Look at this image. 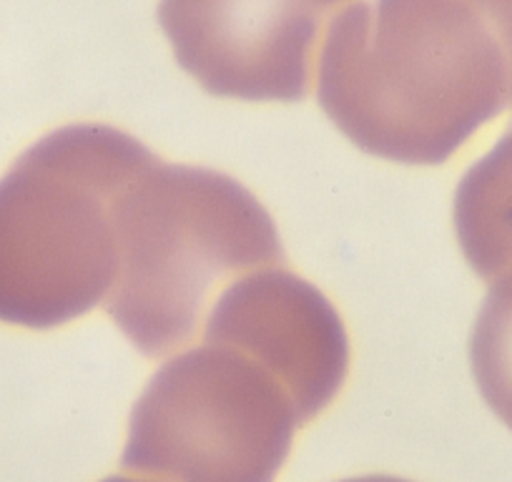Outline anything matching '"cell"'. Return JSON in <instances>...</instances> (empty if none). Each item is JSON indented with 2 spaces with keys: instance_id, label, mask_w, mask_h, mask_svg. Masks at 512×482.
Here are the masks:
<instances>
[{
  "instance_id": "cell-1",
  "label": "cell",
  "mask_w": 512,
  "mask_h": 482,
  "mask_svg": "<svg viewBox=\"0 0 512 482\" xmlns=\"http://www.w3.org/2000/svg\"><path fill=\"white\" fill-rule=\"evenodd\" d=\"M319 106L357 149L445 164L512 108V0H379L332 33Z\"/></svg>"
},
{
  "instance_id": "cell-2",
  "label": "cell",
  "mask_w": 512,
  "mask_h": 482,
  "mask_svg": "<svg viewBox=\"0 0 512 482\" xmlns=\"http://www.w3.org/2000/svg\"><path fill=\"white\" fill-rule=\"evenodd\" d=\"M118 264L106 312L139 352L194 342L229 284L282 267L277 226L231 176L156 159L118 201Z\"/></svg>"
},
{
  "instance_id": "cell-3",
  "label": "cell",
  "mask_w": 512,
  "mask_h": 482,
  "mask_svg": "<svg viewBox=\"0 0 512 482\" xmlns=\"http://www.w3.org/2000/svg\"><path fill=\"white\" fill-rule=\"evenodd\" d=\"M154 161L101 124L68 126L23 156L0 184V319L61 327L106 302L118 201Z\"/></svg>"
},
{
  "instance_id": "cell-4",
  "label": "cell",
  "mask_w": 512,
  "mask_h": 482,
  "mask_svg": "<svg viewBox=\"0 0 512 482\" xmlns=\"http://www.w3.org/2000/svg\"><path fill=\"white\" fill-rule=\"evenodd\" d=\"M297 427L292 392L264 362L204 339L141 392L123 467L161 482H274Z\"/></svg>"
},
{
  "instance_id": "cell-5",
  "label": "cell",
  "mask_w": 512,
  "mask_h": 482,
  "mask_svg": "<svg viewBox=\"0 0 512 482\" xmlns=\"http://www.w3.org/2000/svg\"><path fill=\"white\" fill-rule=\"evenodd\" d=\"M342 0H164L176 61L209 93L299 101L312 91L322 21Z\"/></svg>"
},
{
  "instance_id": "cell-6",
  "label": "cell",
  "mask_w": 512,
  "mask_h": 482,
  "mask_svg": "<svg viewBox=\"0 0 512 482\" xmlns=\"http://www.w3.org/2000/svg\"><path fill=\"white\" fill-rule=\"evenodd\" d=\"M201 337L236 344L264 362L292 392L302 425L322 415L347 380L342 317L319 289L282 267L254 269L229 284Z\"/></svg>"
},
{
  "instance_id": "cell-7",
  "label": "cell",
  "mask_w": 512,
  "mask_h": 482,
  "mask_svg": "<svg viewBox=\"0 0 512 482\" xmlns=\"http://www.w3.org/2000/svg\"><path fill=\"white\" fill-rule=\"evenodd\" d=\"M452 219L475 274L492 282L512 269V124L462 176Z\"/></svg>"
},
{
  "instance_id": "cell-8",
  "label": "cell",
  "mask_w": 512,
  "mask_h": 482,
  "mask_svg": "<svg viewBox=\"0 0 512 482\" xmlns=\"http://www.w3.org/2000/svg\"><path fill=\"white\" fill-rule=\"evenodd\" d=\"M477 390L512 430V269L492 279L470 337Z\"/></svg>"
},
{
  "instance_id": "cell-9",
  "label": "cell",
  "mask_w": 512,
  "mask_h": 482,
  "mask_svg": "<svg viewBox=\"0 0 512 482\" xmlns=\"http://www.w3.org/2000/svg\"><path fill=\"white\" fill-rule=\"evenodd\" d=\"M342 482H410V480H402V477H392V475H364V477H352V480H342Z\"/></svg>"
},
{
  "instance_id": "cell-10",
  "label": "cell",
  "mask_w": 512,
  "mask_h": 482,
  "mask_svg": "<svg viewBox=\"0 0 512 482\" xmlns=\"http://www.w3.org/2000/svg\"><path fill=\"white\" fill-rule=\"evenodd\" d=\"M103 482H161V480H154V477H136V475H113V477H106Z\"/></svg>"
}]
</instances>
